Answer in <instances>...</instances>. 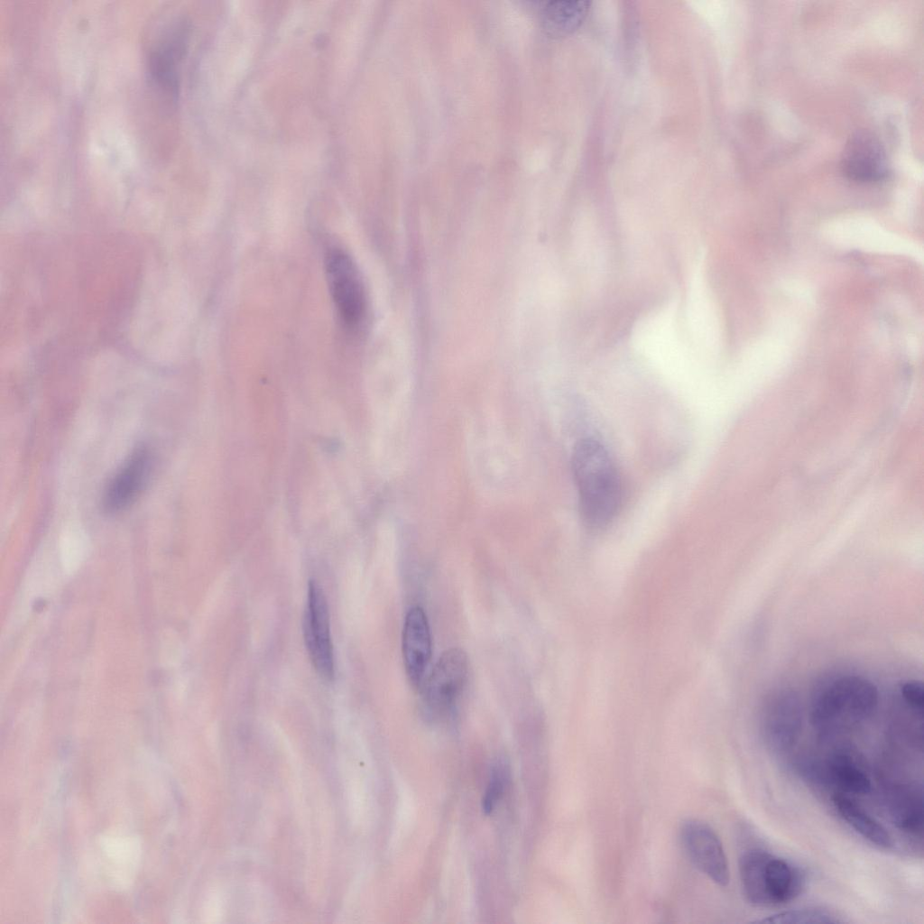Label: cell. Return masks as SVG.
<instances>
[{
  "label": "cell",
  "instance_id": "obj_1",
  "mask_svg": "<svg viewBox=\"0 0 924 924\" xmlns=\"http://www.w3.org/2000/svg\"><path fill=\"white\" fill-rule=\"evenodd\" d=\"M467 449L475 482L493 498H504L521 481L522 461L512 439L494 419H473L467 432Z\"/></svg>",
  "mask_w": 924,
  "mask_h": 924
},
{
  "label": "cell",
  "instance_id": "obj_2",
  "mask_svg": "<svg viewBox=\"0 0 924 924\" xmlns=\"http://www.w3.org/2000/svg\"><path fill=\"white\" fill-rule=\"evenodd\" d=\"M572 468L582 520L593 529L606 526L622 499L620 477L607 451L593 439H583L575 447Z\"/></svg>",
  "mask_w": 924,
  "mask_h": 924
},
{
  "label": "cell",
  "instance_id": "obj_3",
  "mask_svg": "<svg viewBox=\"0 0 924 924\" xmlns=\"http://www.w3.org/2000/svg\"><path fill=\"white\" fill-rule=\"evenodd\" d=\"M877 706L878 690L872 681L858 675H840L817 689L811 702V723L821 733H833L869 719Z\"/></svg>",
  "mask_w": 924,
  "mask_h": 924
},
{
  "label": "cell",
  "instance_id": "obj_4",
  "mask_svg": "<svg viewBox=\"0 0 924 924\" xmlns=\"http://www.w3.org/2000/svg\"><path fill=\"white\" fill-rule=\"evenodd\" d=\"M743 893L753 906L787 903L804 890L806 877L790 862L761 849H749L739 859Z\"/></svg>",
  "mask_w": 924,
  "mask_h": 924
},
{
  "label": "cell",
  "instance_id": "obj_5",
  "mask_svg": "<svg viewBox=\"0 0 924 924\" xmlns=\"http://www.w3.org/2000/svg\"><path fill=\"white\" fill-rule=\"evenodd\" d=\"M328 291L340 320L347 328H359L367 314V298L361 275L352 258L334 247L325 255Z\"/></svg>",
  "mask_w": 924,
  "mask_h": 924
},
{
  "label": "cell",
  "instance_id": "obj_6",
  "mask_svg": "<svg viewBox=\"0 0 924 924\" xmlns=\"http://www.w3.org/2000/svg\"><path fill=\"white\" fill-rule=\"evenodd\" d=\"M468 660L460 648H451L442 653L422 689V709L432 721L446 717L461 696L467 679Z\"/></svg>",
  "mask_w": 924,
  "mask_h": 924
},
{
  "label": "cell",
  "instance_id": "obj_7",
  "mask_svg": "<svg viewBox=\"0 0 924 924\" xmlns=\"http://www.w3.org/2000/svg\"><path fill=\"white\" fill-rule=\"evenodd\" d=\"M305 645L317 674L326 681L334 678V651L327 599L321 587L310 580L303 615Z\"/></svg>",
  "mask_w": 924,
  "mask_h": 924
},
{
  "label": "cell",
  "instance_id": "obj_8",
  "mask_svg": "<svg viewBox=\"0 0 924 924\" xmlns=\"http://www.w3.org/2000/svg\"><path fill=\"white\" fill-rule=\"evenodd\" d=\"M761 722L767 745L776 753L793 747L802 729V710L798 695L789 688H778L763 699Z\"/></svg>",
  "mask_w": 924,
  "mask_h": 924
},
{
  "label": "cell",
  "instance_id": "obj_9",
  "mask_svg": "<svg viewBox=\"0 0 924 924\" xmlns=\"http://www.w3.org/2000/svg\"><path fill=\"white\" fill-rule=\"evenodd\" d=\"M679 839L682 848L693 865L711 881L726 886L730 881L727 858L723 845L707 823L688 818L680 826Z\"/></svg>",
  "mask_w": 924,
  "mask_h": 924
},
{
  "label": "cell",
  "instance_id": "obj_10",
  "mask_svg": "<svg viewBox=\"0 0 924 924\" xmlns=\"http://www.w3.org/2000/svg\"><path fill=\"white\" fill-rule=\"evenodd\" d=\"M844 174L855 181L871 182L882 180L888 173L886 152L873 134L860 130L851 135L841 156Z\"/></svg>",
  "mask_w": 924,
  "mask_h": 924
},
{
  "label": "cell",
  "instance_id": "obj_11",
  "mask_svg": "<svg viewBox=\"0 0 924 924\" xmlns=\"http://www.w3.org/2000/svg\"><path fill=\"white\" fill-rule=\"evenodd\" d=\"M402 649L408 679L414 688H420L432 651L428 618L420 606L411 607L405 615Z\"/></svg>",
  "mask_w": 924,
  "mask_h": 924
},
{
  "label": "cell",
  "instance_id": "obj_12",
  "mask_svg": "<svg viewBox=\"0 0 924 924\" xmlns=\"http://www.w3.org/2000/svg\"><path fill=\"white\" fill-rule=\"evenodd\" d=\"M151 468L147 450L140 448L125 462L107 485L103 496V508L115 513L124 510L143 490Z\"/></svg>",
  "mask_w": 924,
  "mask_h": 924
},
{
  "label": "cell",
  "instance_id": "obj_13",
  "mask_svg": "<svg viewBox=\"0 0 924 924\" xmlns=\"http://www.w3.org/2000/svg\"><path fill=\"white\" fill-rule=\"evenodd\" d=\"M832 801L843 820L863 838L882 848L892 846L889 832L860 804L842 793L834 795Z\"/></svg>",
  "mask_w": 924,
  "mask_h": 924
},
{
  "label": "cell",
  "instance_id": "obj_14",
  "mask_svg": "<svg viewBox=\"0 0 924 924\" xmlns=\"http://www.w3.org/2000/svg\"><path fill=\"white\" fill-rule=\"evenodd\" d=\"M589 1H554L542 12V25L548 34L555 37L574 32L584 23L590 9Z\"/></svg>",
  "mask_w": 924,
  "mask_h": 924
},
{
  "label": "cell",
  "instance_id": "obj_15",
  "mask_svg": "<svg viewBox=\"0 0 924 924\" xmlns=\"http://www.w3.org/2000/svg\"><path fill=\"white\" fill-rule=\"evenodd\" d=\"M890 813L894 824L906 833H922L924 812L922 796L909 787L896 788L890 798Z\"/></svg>",
  "mask_w": 924,
  "mask_h": 924
},
{
  "label": "cell",
  "instance_id": "obj_16",
  "mask_svg": "<svg viewBox=\"0 0 924 924\" xmlns=\"http://www.w3.org/2000/svg\"><path fill=\"white\" fill-rule=\"evenodd\" d=\"M827 775L842 791L864 795L871 790V779L848 753H836L827 764Z\"/></svg>",
  "mask_w": 924,
  "mask_h": 924
},
{
  "label": "cell",
  "instance_id": "obj_17",
  "mask_svg": "<svg viewBox=\"0 0 924 924\" xmlns=\"http://www.w3.org/2000/svg\"><path fill=\"white\" fill-rule=\"evenodd\" d=\"M773 924H832L839 919L829 910L820 907H806L781 911L757 920Z\"/></svg>",
  "mask_w": 924,
  "mask_h": 924
},
{
  "label": "cell",
  "instance_id": "obj_18",
  "mask_svg": "<svg viewBox=\"0 0 924 924\" xmlns=\"http://www.w3.org/2000/svg\"><path fill=\"white\" fill-rule=\"evenodd\" d=\"M899 698L910 707L923 712L924 688L921 681L908 680L899 688Z\"/></svg>",
  "mask_w": 924,
  "mask_h": 924
},
{
  "label": "cell",
  "instance_id": "obj_19",
  "mask_svg": "<svg viewBox=\"0 0 924 924\" xmlns=\"http://www.w3.org/2000/svg\"><path fill=\"white\" fill-rule=\"evenodd\" d=\"M501 769L492 772V776L483 799V809L488 814L493 810L494 804L499 799L504 789V777Z\"/></svg>",
  "mask_w": 924,
  "mask_h": 924
}]
</instances>
